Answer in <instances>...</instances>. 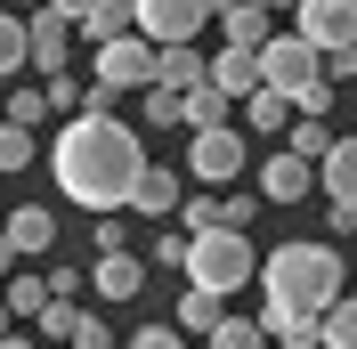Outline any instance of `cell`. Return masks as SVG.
Returning <instances> with one entry per match:
<instances>
[{
    "instance_id": "obj_1",
    "label": "cell",
    "mask_w": 357,
    "mask_h": 349,
    "mask_svg": "<svg viewBox=\"0 0 357 349\" xmlns=\"http://www.w3.org/2000/svg\"><path fill=\"white\" fill-rule=\"evenodd\" d=\"M138 171H146V138H138L130 122H114L106 106L66 114L57 138H49V179H57V195L82 203V211H130Z\"/></svg>"
},
{
    "instance_id": "obj_2",
    "label": "cell",
    "mask_w": 357,
    "mask_h": 349,
    "mask_svg": "<svg viewBox=\"0 0 357 349\" xmlns=\"http://www.w3.org/2000/svg\"><path fill=\"white\" fill-rule=\"evenodd\" d=\"M341 292H349V268H341L333 244H309V236H301V244H276V252L260 260V301L317 309V317H325Z\"/></svg>"
},
{
    "instance_id": "obj_3",
    "label": "cell",
    "mask_w": 357,
    "mask_h": 349,
    "mask_svg": "<svg viewBox=\"0 0 357 349\" xmlns=\"http://www.w3.org/2000/svg\"><path fill=\"white\" fill-rule=\"evenodd\" d=\"M260 82L284 89L292 114H333V73H325V49H309L301 33H268V41H260Z\"/></svg>"
},
{
    "instance_id": "obj_4",
    "label": "cell",
    "mask_w": 357,
    "mask_h": 349,
    "mask_svg": "<svg viewBox=\"0 0 357 349\" xmlns=\"http://www.w3.org/2000/svg\"><path fill=\"white\" fill-rule=\"evenodd\" d=\"M187 284L220 292V301H236L244 284H260L252 236H244V228H203V236H187Z\"/></svg>"
},
{
    "instance_id": "obj_5",
    "label": "cell",
    "mask_w": 357,
    "mask_h": 349,
    "mask_svg": "<svg viewBox=\"0 0 357 349\" xmlns=\"http://www.w3.org/2000/svg\"><path fill=\"white\" fill-rule=\"evenodd\" d=\"M155 82V41L146 33H114V41H98V66H89V106H106L122 89H146Z\"/></svg>"
},
{
    "instance_id": "obj_6",
    "label": "cell",
    "mask_w": 357,
    "mask_h": 349,
    "mask_svg": "<svg viewBox=\"0 0 357 349\" xmlns=\"http://www.w3.org/2000/svg\"><path fill=\"white\" fill-rule=\"evenodd\" d=\"M187 171H195L203 187H236V179H244V131H236V122L187 131Z\"/></svg>"
},
{
    "instance_id": "obj_7",
    "label": "cell",
    "mask_w": 357,
    "mask_h": 349,
    "mask_svg": "<svg viewBox=\"0 0 357 349\" xmlns=\"http://www.w3.org/2000/svg\"><path fill=\"white\" fill-rule=\"evenodd\" d=\"M292 33L333 57V49L357 41V0H292Z\"/></svg>"
},
{
    "instance_id": "obj_8",
    "label": "cell",
    "mask_w": 357,
    "mask_h": 349,
    "mask_svg": "<svg viewBox=\"0 0 357 349\" xmlns=\"http://www.w3.org/2000/svg\"><path fill=\"white\" fill-rule=\"evenodd\" d=\"M203 24H211V0H138V33H146L155 49L195 41Z\"/></svg>"
},
{
    "instance_id": "obj_9",
    "label": "cell",
    "mask_w": 357,
    "mask_h": 349,
    "mask_svg": "<svg viewBox=\"0 0 357 349\" xmlns=\"http://www.w3.org/2000/svg\"><path fill=\"white\" fill-rule=\"evenodd\" d=\"M309 187H317V163H309V154H292L284 138H276V154L260 163V195H268V203H309Z\"/></svg>"
},
{
    "instance_id": "obj_10",
    "label": "cell",
    "mask_w": 357,
    "mask_h": 349,
    "mask_svg": "<svg viewBox=\"0 0 357 349\" xmlns=\"http://www.w3.org/2000/svg\"><path fill=\"white\" fill-rule=\"evenodd\" d=\"M89 292L106 309H130L138 292H146V268H138V252H98V268H89Z\"/></svg>"
},
{
    "instance_id": "obj_11",
    "label": "cell",
    "mask_w": 357,
    "mask_h": 349,
    "mask_svg": "<svg viewBox=\"0 0 357 349\" xmlns=\"http://www.w3.org/2000/svg\"><path fill=\"white\" fill-rule=\"evenodd\" d=\"M260 325H268V349H325V317H317V309L260 301Z\"/></svg>"
},
{
    "instance_id": "obj_12",
    "label": "cell",
    "mask_w": 357,
    "mask_h": 349,
    "mask_svg": "<svg viewBox=\"0 0 357 349\" xmlns=\"http://www.w3.org/2000/svg\"><path fill=\"white\" fill-rule=\"evenodd\" d=\"M24 24H33V73H66L73 66V24L66 17H49V8H24Z\"/></svg>"
},
{
    "instance_id": "obj_13",
    "label": "cell",
    "mask_w": 357,
    "mask_h": 349,
    "mask_svg": "<svg viewBox=\"0 0 357 349\" xmlns=\"http://www.w3.org/2000/svg\"><path fill=\"white\" fill-rule=\"evenodd\" d=\"M0 244L17 252V260H41L49 244H57V219H49V203H24V211L0 219Z\"/></svg>"
},
{
    "instance_id": "obj_14",
    "label": "cell",
    "mask_w": 357,
    "mask_h": 349,
    "mask_svg": "<svg viewBox=\"0 0 357 349\" xmlns=\"http://www.w3.org/2000/svg\"><path fill=\"white\" fill-rule=\"evenodd\" d=\"M155 82L187 98V89H203V82H211V57H203L195 41H171V49H155Z\"/></svg>"
},
{
    "instance_id": "obj_15",
    "label": "cell",
    "mask_w": 357,
    "mask_h": 349,
    "mask_svg": "<svg viewBox=\"0 0 357 349\" xmlns=\"http://www.w3.org/2000/svg\"><path fill=\"white\" fill-rule=\"evenodd\" d=\"M317 187H325V203L357 211V138H333V154L317 163Z\"/></svg>"
},
{
    "instance_id": "obj_16",
    "label": "cell",
    "mask_w": 357,
    "mask_h": 349,
    "mask_svg": "<svg viewBox=\"0 0 357 349\" xmlns=\"http://www.w3.org/2000/svg\"><path fill=\"white\" fill-rule=\"evenodd\" d=\"M130 211L138 219H171L178 211V171H162L155 154H146V171H138V187H130Z\"/></svg>"
},
{
    "instance_id": "obj_17",
    "label": "cell",
    "mask_w": 357,
    "mask_h": 349,
    "mask_svg": "<svg viewBox=\"0 0 357 349\" xmlns=\"http://www.w3.org/2000/svg\"><path fill=\"white\" fill-rule=\"evenodd\" d=\"M211 89H227V98L244 106L252 89H260V49H236V41H227L220 57H211Z\"/></svg>"
},
{
    "instance_id": "obj_18",
    "label": "cell",
    "mask_w": 357,
    "mask_h": 349,
    "mask_svg": "<svg viewBox=\"0 0 357 349\" xmlns=\"http://www.w3.org/2000/svg\"><path fill=\"white\" fill-rule=\"evenodd\" d=\"M244 131H252V138H284V131H292V98L260 82V89L244 98Z\"/></svg>"
},
{
    "instance_id": "obj_19",
    "label": "cell",
    "mask_w": 357,
    "mask_h": 349,
    "mask_svg": "<svg viewBox=\"0 0 357 349\" xmlns=\"http://www.w3.org/2000/svg\"><path fill=\"white\" fill-rule=\"evenodd\" d=\"M220 122H236V98H227V89H187V98H178V131H220Z\"/></svg>"
},
{
    "instance_id": "obj_20",
    "label": "cell",
    "mask_w": 357,
    "mask_h": 349,
    "mask_svg": "<svg viewBox=\"0 0 357 349\" xmlns=\"http://www.w3.org/2000/svg\"><path fill=\"white\" fill-rule=\"evenodd\" d=\"M24 66H33V24L24 8H0V82H17Z\"/></svg>"
},
{
    "instance_id": "obj_21",
    "label": "cell",
    "mask_w": 357,
    "mask_h": 349,
    "mask_svg": "<svg viewBox=\"0 0 357 349\" xmlns=\"http://www.w3.org/2000/svg\"><path fill=\"white\" fill-rule=\"evenodd\" d=\"M220 317H227V301H220V292H203V284H187V292H178V317H171V325L187 333V341H203V333L220 325Z\"/></svg>"
},
{
    "instance_id": "obj_22",
    "label": "cell",
    "mask_w": 357,
    "mask_h": 349,
    "mask_svg": "<svg viewBox=\"0 0 357 349\" xmlns=\"http://www.w3.org/2000/svg\"><path fill=\"white\" fill-rule=\"evenodd\" d=\"M82 33H89V41H114V33H138V0H89Z\"/></svg>"
},
{
    "instance_id": "obj_23",
    "label": "cell",
    "mask_w": 357,
    "mask_h": 349,
    "mask_svg": "<svg viewBox=\"0 0 357 349\" xmlns=\"http://www.w3.org/2000/svg\"><path fill=\"white\" fill-rule=\"evenodd\" d=\"M203 349H268V325H260V317H236V309H227L220 325L203 333Z\"/></svg>"
},
{
    "instance_id": "obj_24",
    "label": "cell",
    "mask_w": 357,
    "mask_h": 349,
    "mask_svg": "<svg viewBox=\"0 0 357 349\" xmlns=\"http://www.w3.org/2000/svg\"><path fill=\"white\" fill-rule=\"evenodd\" d=\"M220 24H227V41H236V49H260L268 33H276V17H268V8H252V0H236Z\"/></svg>"
},
{
    "instance_id": "obj_25",
    "label": "cell",
    "mask_w": 357,
    "mask_h": 349,
    "mask_svg": "<svg viewBox=\"0 0 357 349\" xmlns=\"http://www.w3.org/2000/svg\"><path fill=\"white\" fill-rule=\"evenodd\" d=\"M284 147H292V154H309V163H325V154H333V131H325V114H292Z\"/></svg>"
},
{
    "instance_id": "obj_26",
    "label": "cell",
    "mask_w": 357,
    "mask_h": 349,
    "mask_svg": "<svg viewBox=\"0 0 357 349\" xmlns=\"http://www.w3.org/2000/svg\"><path fill=\"white\" fill-rule=\"evenodd\" d=\"M0 122H17V131H41V122H57V114H49V89L33 82V89H8V114H0Z\"/></svg>"
},
{
    "instance_id": "obj_27",
    "label": "cell",
    "mask_w": 357,
    "mask_h": 349,
    "mask_svg": "<svg viewBox=\"0 0 357 349\" xmlns=\"http://www.w3.org/2000/svg\"><path fill=\"white\" fill-rule=\"evenodd\" d=\"M49 114H57V122H66V114H89V82H73V73H49Z\"/></svg>"
},
{
    "instance_id": "obj_28",
    "label": "cell",
    "mask_w": 357,
    "mask_h": 349,
    "mask_svg": "<svg viewBox=\"0 0 357 349\" xmlns=\"http://www.w3.org/2000/svg\"><path fill=\"white\" fill-rule=\"evenodd\" d=\"M325 349H357V292H341L325 309Z\"/></svg>"
},
{
    "instance_id": "obj_29",
    "label": "cell",
    "mask_w": 357,
    "mask_h": 349,
    "mask_svg": "<svg viewBox=\"0 0 357 349\" xmlns=\"http://www.w3.org/2000/svg\"><path fill=\"white\" fill-rule=\"evenodd\" d=\"M33 171V131H17V122H0V179Z\"/></svg>"
},
{
    "instance_id": "obj_30",
    "label": "cell",
    "mask_w": 357,
    "mask_h": 349,
    "mask_svg": "<svg viewBox=\"0 0 357 349\" xmlns=\"http://www.w3.org/2000/svg\"><path fill=\"white\" fill-rule=\"evenodd\" d=\"M138 114L155 122V131H178V89H162V82H146L138 89Z\"/></svg>"
},
{
    "instance_id": "obj_31",
    "label": "cell",
    "mask_w": 357,
    "mask_h": 349,
    "mask_svg": "<svg viewBox=\"0 0 357 349\" xmlns=\"http://www.w3.org/2000/svg\"><path fill=\"white\" fill-rule=\"evenodd\" d=\"M0 301L17 309V317H41V309H49V276H8V292H0Z\"/></svg>"
},
{
    "instance_id": "obj_32",
    "label": "cell",
    "mask_w": 357,
    "mask_h": 349,
    "mask_svg": "<svg viewBox=\"0 0 357 349\" xmlns=\"http://www.w3.org/2000/svg\"><path fill=\"white\" fill-rule=\"evenodd\" d=\"M178 228H187V236L220 228V195H178Z\"/></svg>"
},
{
    "instance_id": "obj_33",
    "label": "cell",
    "mask_w": 357,
    "mask_h": 349,
    "mask_svg": "<svg viewBox=\"0 0 357 349\" xmlns=\"http://www.w3.org/2000/svg\"><path fill=\"white\" fill-rule=\"evenodd\" d=\"M73 317H82V301H49L33 325H41V341H73Z\"/></svg>"
},
{
    "instance_id": "obj_34",
    "label": "cell",
    "mask_w": 357,
    "mask_h": 349,
    "mask_svg": "<svg viewBox=\"0 0 357 349\" xmlns=\"http://www.w3.org/2000/svg\"><path fill=\"white\" fill-rule=\"evenodd\" d=\"M66 349H114V325L98 317V309H82V317H73V341H66Z\"/></svg>"
},
{
    "instance_id": "obj_35",
    "label": "cell",
    "mask_w": 357,
    "mask_h": 349,
    "mask_svg": "<svg viewBox=\"0 0 357 349\" xmlns=\"http://www.w3.org/2000/svg\"><path fill=\"white\" fill-rule=\"evenodd\" d=\"M260 203H268L260 187H252V195H227V203H220V228H244V236H252V219H260Z\"/></svg>"
},
{
    "instance_id": "obj_36",
    "label": "cell",
    "mask_w": 357,
    "mask_h": 349,
    "mask_svg": "<svg viewBox=\"0 0 357 349\" xmlns=\"http://www.w3.org/2000/svg\"><path fill=\"white\" fill-rule=\"evenodd\" d=\"M122 349H187V333H178V325H138Z\"/></svg>"
},
{
    "instance_id": "obj_37",
    "label": "cell",
    "mask_w": 357,
    "mask_h": 349,
    "mask_svg": "<svg viewBox=\"0 0 357 349\" xmlns=\"http://www.w3.org/2000/svg\"><path fill=\"white\" fill-rule=\"evenodd\" d=\"M82 292H89L82 268H49V301H82Z\"/></svg>"
},
{
    "instance_id": "obj_38",
    "label": "cell",
    "mask_w": 357,
    "mask_h": 349,
    "mask_svg": "<svg viewBox=\"0 0 357 349\" xmlns=\"http://www.w3.org/2000/svg\"><path fill=\"white\" fill-rule=\"evenodd\" d=\"M122 236H130V219H122V211H106V219H98V252H130Z\"/></svg>"
},
{
    "instance_id": "obj_39",
    "label": "cell",
    "mask_w": 357,
    "mask_h": 349,
    "mask_svg": "<svg viewBox=\"0 0 357 349\" xmlns=\"http://www.w3.org/2000/svg\"><path fill=\"white\" fill-rule=\"evenodd\" d=\"M155 260H171V268H187V228H162V236H155Z\"/></svg>"
},
{
    "instance_id": "obj_40",
    "label": "cell",
    "mask_w": 357,
    "mask_h": 349,
    "mask_svg": "<svg viewBox=\"0 0 357 349\" xmlns=\"http://www.w3.org/2000/svg\"><path fill=\"white\" fill-rule=\"evenodd\" d=\"M325 73H333V82H357V41L333 49V57H325Z\"/></svg>"
},
{
    "instance_id": "obj_41",
    "label": "cell",
    "mask_w": 357,
    "mask_h": 349,
    "mask_svg": "<svg viewBox=\"0 0 357 349\" xmlns=\"http://www.w3.org/2000/svg\"><path fill=\"white\" fill-rule=\"evenodd\" d=\"M41 8H49V17H66V24H82V17H89V0H41Z\"/></svg>"
},
{
    "instance_id": "obj_42",
    "label": "cell",
    "mask_w": 357,
    "mask_h": 349,
    "mask_svg": "<svg viewBox=\"0 0 357 349\" xmlns=\"http://www.w3.org/2000/svg\"><path fill=\"white\" fill-rule=\"evenodd\" d=\"M252 8H268V17H292V0H252Z\"/></svg>"
},
{
    "instance_id": "obj_43",
    "label": "cell",
    "mask_w": 357,
    "mask_h": 349,
    "mask_svg": "<svg viewBox=\"0 0 357 349\" xmlns=\"http://www.w3.org/2000/svg\"><path fill=\"white\" fill-rule=\"evenodd\" d=\"M8 333H17V309H8V301H0V341H8Z\"/></svg>"
},
{
    "instance_id": "obj_44",
    "label": "cell",
    "mask_w": 357,
    "mask_h": 349,
    "mask_svg": "<svg viewBox=\"0 0 357 349\" xmlns=\"http://www.w3.org/2000/svg\"><path fill=\"white\" fill-rule=\"evenodd\" d=\"M0 349H41V341H33V333H8V341H0Z\"/></svg>"
},
{
    "instance_id": "obj_45",
    "label": "cell",
    "mask_w": 357,
    "mask_h": 349,
    "mask_svg": "<svg viewBox=\"0 0 357 349\" xmlns=\"http://www.w3.org/2000/svg\"><path fill=\"white\" fill-rule=\"evenodd\" d=\"M17 8H41V0H17Z\"/></svg>"
},
{
    "instance_id": "obj_46",
    "label": "cell",
    "mask_w": 357,
    "mask_h": 349,
    "mask_svg": "<svg viewBox=\"0 0 357 349\" xmlns=\"http://www.w3.org/2000/svg\"><path fill=\"white\" fill-rule=\"evenodd\" d=\"M0 219H8V203H0Z\"/></svg>"
}]
</instances>
